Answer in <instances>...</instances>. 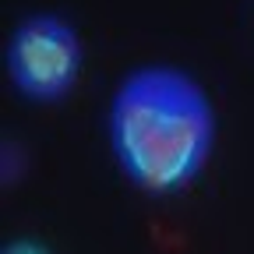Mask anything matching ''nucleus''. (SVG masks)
I'll return each instance as SVG.
<instances>
[{
  "label": "nucleus",
  "instance_id": "nucleus-2",
  "mask_svg": "<svg viewBox=\"0 0 254 254\" xmlns=\"http://www.w3.org/2000/svg\"><path fill=\"white\" fill-rule=\"evenodd\" d=\"M85 46L78 28L57 14H25L4 43V74L21 99L36 106H57L78 88Z\"/></svg>",
  "mask_w": 254,
  "mask_h": 254
},
{
  "label": "nucleus",
  "instance_id": "nucleus-3",
  "mask_svg": "<svg viewBox=\"0 0 254 254\" xmlns=\"http://www.w3.org/2000/svg\"><path fill=\"white\" fill-rule=\"evenodd\" d=\"M0 254H53V251L36 237H14V240H7L0 247Z\"/></svg>",
  "mask_w": 254,
  "mask_h": 254
},
{
  "label": "nucleus",
  "instance_id": "nucleus-1",
  "mask_svg": "<svg viewBox=\"0 0 254 254\" xmlns=\"http://www.w3.org/2000/svg\"><path fill=\"white\" fill-rule=\"evenodd\" d=\"M106 138L120 177L141 194L190 187L215 152L219 117L205 85L177 64H138L113 88Z\"/></svg>",
  "mask_w": 254,
  "mask_h": 254
}]
</instances>
